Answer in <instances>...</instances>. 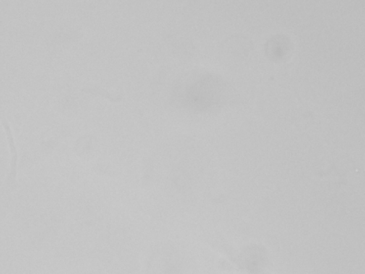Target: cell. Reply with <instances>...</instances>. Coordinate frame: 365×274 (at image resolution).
<instances>
[{
  "instance_id": "6da1fadb",
  "label": "cell",
  "mask_w": 365,
  "mask_h": 274,
  "mask_svg": "<svg viewBox=\"0 0 365 274\" xmlns=\"http://www.w3.org/2000/svg\"><path fill=\"white\" fill-rule=\"evenodd\" d=\"M2 125L4 130H5L6 138H7L8 143H9V150H10L11 153V171L9 176V183L11 185H13L15 183L16 175H17V162L18 156H17L15 144H14L12 130H11L10 127H9V124L5 119L2 120Z\"/></svg>"
}]
</instances>
